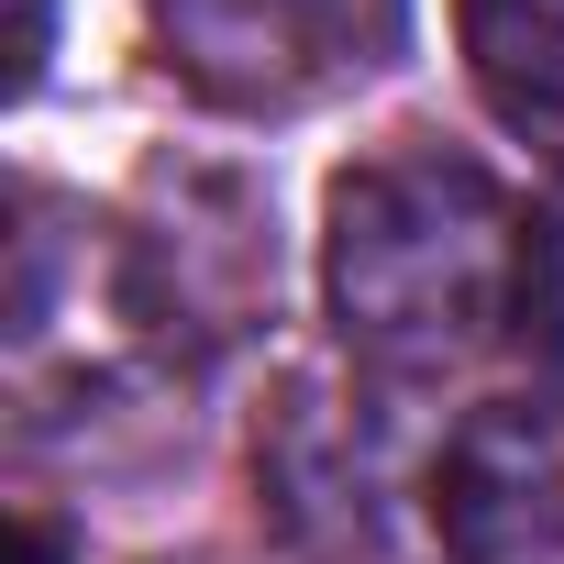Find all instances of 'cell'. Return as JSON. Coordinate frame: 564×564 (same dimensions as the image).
Masks as SVG:
<instances>
[{"label":"cell","instance_id":"7","mask_svg":"<svg viewBox=\"0 0 564 564\" xmlns=\"http://www.w3.org/2000/svg\"><path fill=\"white\" fill-rule=\"evenodd\" d=\"M23 564H67V542H56L45 520H23Z\"/></svg>","mask_w":564,"mask_h":564},{"label":"cell","instance_id":"5","mask_svg":"<svg viewBox=\"0 0 564 564\" xmlns=\"http://www.w3.org/2000/svg\"><path fill=\"white\" fill-rule=\"evenodd\" d=\"M509 333L564 377V177H553L542 210L520 221V300H509Z\"/></svg>","mask_w":564,"mask_h":564},{"label":"cell","instance_id":"2","mask_svg":"<svg viewBox=\"0 0 564 564\" xmlns=\"http://www.w3.org/2000/svg\"><path fill=\"white\" fill-rule=\"evenodd\" d=\"M410 0H155L188 89L221 111H311L399 56Z\"/></svg>","mask_w":564,"mask_h":564},{"label":"cell","instance_id":"4","mask_svg":"<svg viewBox=\"0 0 564 564\" xmlns=\"http://www.w3.org/2000/svg\"><path fill=\"white\" fill-rule=\"evenodd\" d=\"M465 12V67L487 89V111L553 155L564 177V0H454Z\"/></svg>","mask_w":564,"mask_h":564},{"label":"cell","instance_id":"6","mask_svg":"<svg viewBox=\"0 0 564 564\" xmlns=\"http://www.w3.org/2000/svg\"><path fill=\"white\" fill-rule=\"evenodd\" d=\"M45 23H56L45 0H23V56H12V89H34V78H45Z\"/></svg>","mask_w":564,"mask_h":564},{"label":"cell","instance_id":"1","mask_svg":"<svg viewBox=\"0 0 564 564\" xmlns=\"http://www.w3.org/2000/svg\"><path fill=\"white\" fill-rule=\"evenodd\" d=\"M322 276H333L344 355L399 377V388H421V377H454L509 322V300H520V210L465 155H432V144L421 155H366L333 188Z\"/></svg>","mask_w":564,"mask_h":564},{"label":"cell","instance_id":"3","mask_svg":"<svg viewBox=\"0 0 564 564\" xmlns=\"http://www.w3.org/2000/svg\"><path fill=\"white\" fill-rule=\"evenodd\" d=\"M443 542L454 564H564V410L498 399L443 454Z\"/></svg>","mask_w":564,"mask_h":564}]
</instances>
